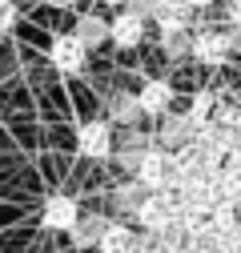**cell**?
<instances>
[{
    "instance_id": "8fae6325",
    "label": "cell",
    "mask_w": 241,
    "mask_h": 253,
    "mask_svg": "<svg viewBox=\"0 0 241 253\" xmlns=\"http://www.w3.org/2000/svg\"><path fill=\"white\" fill-rule=\"evenodd\" d=\"M73 37H77L84 48H88V44H101V41L109 37V24H105L101 16L88 12V16H80V24H77V33H73Z\"/></svg>"
},
{
    "instance_id": "4fadbf2b",
    "label": "cell",
    "mask_w": 241,
    "mask_h": 253,
    "mask_svg": "<svg viewBox=\"0 0 241 253\" xmlns=\"http://www.w3.org/2000/svg\"><path fill=\"white\" fill-rule=\"evenodd\" d=\"M141 109H137V97H129V92H120V97H113V121H133Z\"/></svg>"
},
{
    "instance_id": "7c38bea8",
    "label": "cell",
    "mask_w": 241,
    "mask_h": 253,
    "mask_svg": "<svg viewBox=\"0 0 241 253\" xmlns=\"http://www.w3.org/2000/svg\"><path fill=\"white\" fill-rule=\"evenodd\" d=\"M213 109H217V97H213V92H197V97H193V109H189V121H193V125H209V121H213Z\"/></svg>"
},
{
    "instance_id": "6da1fadb",
    "label": "cell",
    "mask_w": 241,
    "mask_h": 253,
    "mask_svg": "<svg viewBox=\"0 0 241 253\" xmlns=\"http://www.w3.org/2000/svg\"><path fill=\"white\" fill-rule=\"evenodd\" d=\"M185 209L177 201V193L173 189H161V193H149L141 205H137V217H141V225L149 229V233H165L169 225H177V213Z\"/></svg>"
},
{
    "instance_id": "d6986e66",
    "label": "cell",
    "mask_w": 241,
    "mask_h": 253,
    "mask_svg": "<svg viewBox=\"0 0 241 253\" xmlns=\"http://www.w3.org/2000/svg\"><path fill=\"white\" fill-rule=\"evenodd\" d=\"M189 8H205V4H213V0H185Z\"/></svg>"
},
{
    "instance_id": "5bb4252c",
    "label": "cell",
    "mask_w": 241,
    "mask_h": 253,
    "mask_svg": "<svg viewBox=\"0 0 241 253\" xmlns=\"http://www.w3.org/2000/svg\"><path fill=\"white\" fill-rule=\"evenodd\" d=\"M73 233H77V241H80V245H88V241H97V237L105 233V221H84V225L77 221V225H73Z\"/></svg>"
},
{
    "instance_id": "52a82bcc",
    "label": "cell",
    "mask_w": 241,
    "mask_h": 253,
    "mask_svg": "<svg viewBox=\"0 0 241 253\" xmlns=\"http://www.w3.org/2000/svg\"><path fill=\"white\" fill-rule=\"evenodd\" d=\"M169 105H173V88H169L161 77H153V81L141 84V92H137V109H141V113L161 117V113H169Z\"/></svg>"
},
{
    "instance_id": "277c9868",
    "label": "cell",
    "mask_w": 241,
    "mask_h": 253,
    "mask_svg": "<svg viewBox=\"0 0 241 253\" xmlns=\"http://www.w3.org/2000/svg\"><path fill=\"white\" fill-rule=\"evenodd\" d=\"M48 56H52V65H56V73H65V77H77L80 69H84V56H88V48L69 33V37H56L52 41V48H48Z\"/></svg>"
},
{
    "instance_id": "ac0fdd59",
    "label": "cell",
    "mask_w": 241,
    "mask_h": 253,
    "mask_svg": "<svg viewBox=\"0 0 241 253\" xmlns=\"http://www.w3.org/2000/svg\"><path fill=\"white\" fill-rule=\"evenodd\" d=\"M44 4H52V8H73L77 0H44Z\"/></svg>"
},
{
    "instance_id": "ba28073f",
    "label": "cell",
    "mask_w": 241,
    "mask_h": 253,
    "mask_svg": "<svg viewBox=\"0 0 241 253\" xmlns=\"http://www.w3.org/2000/svg\"><path fill=\"white\" fill-rule=\"evenodd\" d=\"M153 16L161 24V37H169V33H185V28H189L193 8L185 4V0H169V4H157L153 8Z\"/></svg>"
},
{
    "instance_id": "9c48e42d",
    "label": "cell",
    "mask_w": 241,
    "mask_h": 253,
    "mask_svg": "<svg viewBox=\"0 0 241 253\" xmlns=\"http://www.w3.org/2000/svg\"><path fill=\"white\" fill-rule=\"evenodd\" d=\"M109 37H113L117 44H125V48L141 44V37H145V16H137L133 8H129V12H120V16L109 24Z\"/></svg>"
},
{
    "instance_id": "7a4b0ae2",
    "label": "cell",
    "mask_w": 241,
    "mask_h": 253,
    "mask_svg": "<svg viewBox=\"0 0 241 253\" xmlns=\"http://www.w3.org/2000/svg\"><path fill=\"white\" fill-rule=\"evenodd\" d=\"M137 181L145 185V189H153V193H161V189H169L173 185V153H165V149H141V157H137Z\"/></svg>"
},
{
    "instance_id": "3957f363",
    "label": "cell",
    "mask_w": 241,
    "mask_h": 253,
    "mask_svg": "<svg viewBox=\"0 0 241 253\" xmlns=\"http://www.w3.org/2000/svg\"><path fill=\"white\" fill-rule=\"evenodd\" d=\"M189 52L201 60V65H225L229 60V33H217V28H205V33H197L189 41Z\"/></svg>"
},
{
    "instance_id": "8992f818",
    "label": "cell",
    "mask_w": 241,
    "mask_h": 253,
    "mask_svg": "<svg viewBox=\"0 0 241 253\" xmlns=\"http://www.w3.org/2000/svg\"><path fill=\"white\" fill-rule=\"evenodd\" d=\"M40 225L56 229V233H73V225H77V201L73 197H48L44 213H40Z\"/></svg>"
},
{
    "instance_id": "e0dca14e",
    "label": "cell",
    "mask_w": 241,
    "mask_h": 253,
    "mask_svg": "<svg viewBox=\"0 0 241 253\" xmlns=\"http://www.w3.org/2000/svg\"><path fill=\"white\" fill-rule=\"evenodd\" d=\"M229 24L241 28V0H229Z\"/></svg>"
},
{
    "instance_id": "5b68a950",
    "label": "cell",
    "mask_w": 241,
    "mask_h": 253,
    "mask_svg": "<svg viewBox=\"0 0 241 253\" xmlns=\"http://www.w3.org/2000/svg\"><path fill=\"white\" fill-rule=\"evenodd\" d=\"M77 149L84 157H93V161H101V157L113 153V125L109 121H88L84 129L77 133Z\"/></svg>"
},
{
    "instance_id": "ffe728a7",
    "label": "cell",
    "mask_w": 241,
    "mask_h": 253,
    "mask_svg": "<svg viewBox=\"0 0 241 253\" xmlns=\"http://www.w3.org/2000/svg\"><path fill=\"white\" fill-rule=\"evenodd\" d=\"M105 4H125V0H105Z\"/></svg>"
},
{
    "instance_id": "2e32d148",
    "label": "cell",
    "mask_w": 241,
    "mask_h": 253,
    "mask_svg": "<svg viewBox=\"0 0 241 253\" xmlns=\"http://www.w3.org/2000/svg\"><path fill=\"white\" fill-rule=\"evenodd\" d=\"M12 24H16V4L12 0H0V33H8Z\"/></svg>"
},
{
    "instance_id": "9a60e30c",
    "label": "cell",
    "mask_w": 241,
    "mask_h": 253,
    "mask_svg": "<svg viewBox=\"0 0 241 253\" xmlns=\"http://www.w3.org/2000/svg\"><path fill=\"white\" fill-rule=\"evenodd\" d=\"M161 44L169 48V56H181V52H189V41H185V33H169V37H161Z\"/></svg>"
},
{
    "instance_id": "30bf717a",
    "label": "cell",
    "mask_w": 241,
    "mask_h": 253,
    "mask_svg": "<svg viewBox=\"0 0 241 253\" xmlns=\"http://www.w3.org/2000/svg\"><path fill=\"white\" fill-rule=\"evenodd\" d=\"M97 241H101V253H137L141 249V237L129 225H105V233Z\"/></svg>"
}]
</instances>
